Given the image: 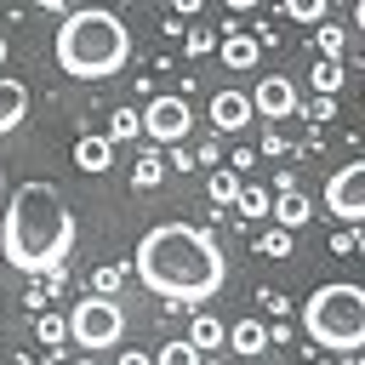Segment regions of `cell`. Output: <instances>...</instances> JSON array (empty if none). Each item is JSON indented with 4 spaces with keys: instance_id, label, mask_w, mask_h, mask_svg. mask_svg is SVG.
I'll return each mask as SVG.
<instances>
[{
    "instance_id": "4",
    "label": "cell",
    "mask_w": 365,
    "mask_h": 365,
    "mask_svg": "<svg viewBox=\"0 0 365 365\" xmlns=\"http://www.w3.org/2000/svg\"><path fill=\"white\" fill-rule=\"evenodd\" d=\"M302 331L331 354H359L365 348V291L348 279L308 291L302 297Z\"/></svg>"
},
{
    "instance_id": "5",
    "label": "cell",
    "mask_w": 365,
    "mask_h": 365,
    "mask_svg": "<svg viewBox=\"0 0 365 365\" xmlns=\"http://www.w3.org/2000/svg\"><path fill=\"white\" fill-rule=\"evenodd\" d=\"M68 342L80 348V354H103V348H114L120 336H125V308H120V297H80L68 314Z\"/></svg>"
},
{
    "instance_id": "32",
    "label": "cell",
    "mask_w": 365,
    "mask_h": 365,
    "mask_svg": "<svg viewBox=\"0 0 365 365\" xmlns=\"http://www.w3.org/2000/svg\"><path fill=\"white\" fill-rule=\"evenodd\" d=\"M0 188H6V171H0Z\"/></svg>"
},
{
    "instance_id": "8",
    "label": "cell",
    "mask_w": 365,
    "mask_h": 365,
    "mask_svg": "<svg viewBox=\"0 0 365 365\" xmlns=\"http://www.w3.org/2000/svg\"><path fill=\"white\" fill-rule=\"evenodd\" d=\"M245 97H251V114H262V120H285V114H297V108H302L297 86H291L285 74H268V80H257Z\"/></svg>"
},
{
    "instance_id": "20",
    "label": "cell",
    "mask_w": 365,
    "mask_h": 365,
    "mask_svg": "<svg viewBox=\"0 0 365 365\" xmlns=\"http://www.w3.org/2000/svg\"><path fill=\"white\" fill-rule=\"evenodd\" d=\"M342 46H348V34H342L336 23H319V40H314V57H325V63H342Z\"/></svg>"
},
{
    "instance_id": "11",
    "label": "cell",
    "mask_w": 365,
    "mask_h": 365,
    "mask_svg": "<svg viewBox=\"0 0 365 365\" xmlns=\"http://www.w3.org/2000/svg\"><path fill=\"white\" fill-rule=\"evenodd\" d=\"M23 120H29V86L11 80V74H0V137H11Z\"/></svg>"
},
{
    "instance_id": "3",
    "label": "cell",
    "mask_w": 365,
    "mask_h": 365,
    "mask_svg": "<svg viewBox=\"0 0 365 365\" xmlns=\"http://www.w3.org/2000/svg\"><path fill=\"white\" fill-rule=\"evenodd\" d=\"M51 51H57V68L68 80H114L125 68V57H131V34H125V23L114 11L80 6V11H63Z\"/></svg>"
},
{
    "instance_id": "1",
    "label": "cell",
    "mask_w": 365,
    "mask_h": 365,
    "mask_svg": "<svg viewBox=\"0 0 365 365\" xmlns=\"http://www.w3.org/2000/svg\"><path fill=\"white\" fill-rule=\"evenodd\" d=\"M131 274H137V285L154 291L165 308H182V302H205V297L222 291V279H228V257H222V245H217L205 228H188V222H154V228L137 240Z\"/></svg>"
},
{
    "instance_id": "23",
    "label": "cell",
    "mask_w": 365,
    "mask_h": 365,
    "mask_svg": "<svg viewBox=\"0 0 365 365\" xmlns=\"http://www.w3.org/2000/svg\"><path fill=\"white\" fill-rule=\"evenodd\" d=\"M154 365H205V359H200L194 342H165V348L154 354Z\"/></svg>"
},
{
    "instance_id": "7",
    "label": "cell",
    "mask_w": 365,
    "mask_h": 365,
    "mask_svg": "<svg viewBox=\"0 0 365 365\" xmlns=\"http://www.w3.org/2000/svg\"><path fill=\"white\" fill-rule=\"evenodd\" d=\"M325 211H331L336 222H365V165H359V160H348L342 171H331V182H325Z\"/></svg>"
},
{
    "instance_id": "2",
    "label": "cell",
    "mask_w": 365,
    "mask_h": 365,
    "mask_svg": "<svg viewBox=\"0 0 365 365\" xmlns=\"http://www.w3.org/2000/svg\"><path fill=\"white\" fill-rule=\"evenodd\" d=\"M68 245H74V211L63 205V194L51 182H23L0 222V262L17 274H46L63 268Z\"/></svg>"
},
{
    "instance_id": "18",
    "label": "cell",
    "mask_w": 365,
    "mask_h": 365,
    "mask_svg": "<svg viewBox=\"0 0 365 365\" xmlns=\"http://www.w3.org/2000/svg\"><path fill=\"white\" fill-rule=\"evenodd\" d=\"M308 80H314V91H319V97H331V91H342L348 68H342V63H325V57H314V74H308Z\"/></svg>"
},
{
    "instance_id": "29",
    "label": "cell",
    "mask_w": 365,
    "mask_h": 365,
    "mask_svg": "<svg viewBox=\"0 0 365 365\" xmlns=\"http://www.w3.org/2000/svg\"><path fill=\"white\" fill-rule=\"evenodd\" d=\"M120 365H154V359H148L143 348H131V354H120Z\"/></svg>"
},
{
    "instance_id": "9",
    "label": "cell",
    "mask_w": 365,
    "mask_h": 365,
    "mask_svg": "<svg viewBox=\"0 0 365 365\" xmlns=\"http://www.w3.org/2000/svg\"><path fill=\"white\" fill-rule=\"evenodd\" d=\"M268 194H274V200H268V211H274V228H285V234H291V228H302V222L314 217V200H308L297 182H285V188H268Z\"/></svg>"
},
{
    "instance_id": "13",
    "label": "cell",
    "mask_w": 365,
    "mask_h": 365,
    "mask_svg": "<svg viewBox=\"0 0 365 365\" xmlns=\"http://www.w3.org/2000/svg\"><path fill=\"white\" fill-rule=\"evenodd\" d=\"M217 57H222V68H257L262 46H257V34H222Z\"/></svg>"
},
{
    "instance_id": "19",
    "label": "cell",
    "mask_w": 365,
    "mask_h": 365,
    "mask_svg": "<svg viewBox=\"0 0 365 365\" xmlns=\"http://www.w3.org/2000/svg\"><path fill=\"white\" fill-rule=\"evenodd\" d=\"M34 336H40L46 348H63V342H68V319H63V314H51V308H40V319H34Z\"/></svg>"
},
{
    "instance_id": "28",
    "label": "cell",
    "mask_w": 365,
    "mask_h": 365,
    "mask_svg": "<svg viewBox=\"0 0 365 365\" xmlns=\"http://www.w3.org/2000/svg\"><path fill=\"white\" fill-rule=\"evenodd\" d=\"M354 245H359V234H354V228H342V234H331V251H354Z\"/></svg>"
},
{
    "instance_id": "30",
    "label": "cell",
    "mask_w": 365,
    "mask_h": 365,
    "mask_svg": "<svg viewBox=\"0 0 365 365\" xmlns=\"http://www.w3.org/2000/svg\"><path fill=\"white\" fill-rule=\"evenodd\" d=\"M6 51H11V46H6V34H0V68H6Z\"/></svg>"
},
{
    "instance_id": "31",
    "label": "cell",
    "mask_w": 365,
    "mask_h": 365,
    "mask_svg": "<svg viewBox=\"0 0 365 365\" xmlns=\"http://www.w3.org/2000/svg\"><path fill=\"white\" fill-rule=\"evenodd\" d=\"M74 365H97V354H80V359H74Z\"/></svg>"
},
{
    "instance_id": "16",
    "label": "cell",
    "mask_w": 365,
    "mask_h": 365,
    "mask_svg": "<svg viewBox=\"0 0 365 365\" xmlns=\"http://www.w3.org/2000/svg\"><path fill=\"white\" fill-rule=\"evenodd\" d=\"M188 342H194L200 354H211V348H222V342H228V325H222L217 314H194V325H188Z\"/></svg>"
},
{
    "instance_id": "17",
    "label": "cell",
    "mask_w": 365,
    "mask_h": 365,
    "mask_svg": "<svg viewBox=\"0 0 365 365\" xmlns=\"http://www.w3.org/2000/svg\"><path fill=\"white\" fill-rule=\"evenodd\" d=\"M268 200H274V194H268L262 182H240V194H234V211H240L245 222H262V217H268Z\"/></svg>"
},
{
    "instance_id": "24",
    "label": "cell",
    "mask_w": 365,
    "mask_h": 365,
    "mask_svg": "<svg viewBox=\"0 0 365 365\" xmlns=\"http://www.w3.org/2000/svg\"><path fill=\"white\" fill-rule=\"evenodd\" d=\"M285 17H297V23H331V6L325 0H291Z\"/></svg>"
},
{
    "instance_id": "6",
    "label": "cell",
    "mask_w": 365,
    "mask_h": 365,
    "mask_svg": "<svg viewBox=\"0 0 365 365\" xmlns=\"http://www.w3.org/2000/svg\"><path fill=\"white\" fill-rule=\"evenodd\" d=\"M188 131H194V108H188V97H177V91L148 97V108H143V137H148L154 148H177Z\"/></svg>"
},
{
    "instance_id": "12",
    "label": "cell",
    "mask_w": 365,
    "mask_h": 365,
    "mask_svg": "<svg viewBox=\"0 0 365 365\" xmlns=\"http://www.w3.org/2000/svg\"><path fill=\"white\" fill-rule=\"evenodd\" d=\"M228 348H234L240 359H257V354L268 348V325H262V319H234V325H228Z\"/></svg>"
},
{
    "instance_id": "27",
    "label": "cell",
    "mask_w": 365,
    "mask_h": 365,
    "mask_svg": "<svg viewBox=\"0 0 365 365\" xmlns=\"http://www.w3.org/2000/svg\"><path fill=\"white\" fill-rule=\"evenodd\" d=\"M211 46H217V40H211V34H205V29H194V34H188V46H182V51H211Z\"/></svg>"
},
{
    "instance_id": "21",
    "label": "cell",
    "mask_w": 365,
    "mask_h": 365,
    "mask_svg": "<svg viewBox=\"0 0 365 365\" xmlns=\"http://www.w3.org/2000/svg\"><path fill=\"white\" fill-rule=\"evenodd\" d=\"M137 131H143V114H137V108H114V120H108V143H137Z\"/></svg>"
},
{
    "instance_id": "10",
    "label": "cell",
    "mask_w": 365,
    "mask_h": 365,
    "mask_svg": "<svg viewBox=\"0 0 365 365\" xmlns=\"http://www.w3.org/2000/svg\"><path fill=\"white\" fill-rule=\"evenodd\" d=\"M211 125L228 131V137L245 131V125H251V97H245V91H211Z\"/></svg>"
},
{
    "instance_id": "25",
    "label": "cell",
    "mask_w": 365,
    "mask_h": 365,
    "mask_svg": "<svg viewBox=\"0 0 365 365\" xmlns=\"http://www.w3.org/2000/svg\"><path fill=\"white\" fill-rule=\"evenodd\" d=\"M125 274H131V268H97V274H91V297H114Z\"/></svg>"
},
{
    "instance_id": "22",
    "label": "cell",
    "mask_w": 365,
    "mask_h": 365,
    "mask_svg": "<svg viewBox=\"0 0 365 365\" xmlns=\"http://www.w3.org/2000/svg\"><path fill=\"white\" fill-rule=\"evenodd\" d=\"M240 171H211V205L222 211V205H234V194H240Z\"/></svg>"
},
{
    "instance_id": "15",
    "label": "cell",
    "mask_w": 365,
    "mask_h": 365,
    "mask_svg": "<svg viewBox=\"0 0 365 365\" xmlns=\"http://www.w3.org/2000/svg\"><path fill=\"white\" fill-rule=\"evenodd\" d=\"M160 177H165V154H160V148H143L137 165H131V188L148 194V188H160Z\"/></svg>"
},
{
    "instance_id": "14",
    "label": "cell",
    "mask_w": 365,
    "mask_h": 365,
    "mask_svg": "<svg viewBox=\"0 0 365 365\" xmlns=\"http://www.w3.org/2000/svg\"><path fill=\"white\" fill-rule=\"evenodd\" d=\"M74 165L91 171V177L108 171V165H114V143H108V137H80V143H74Z\"/></svg>"
},
{
    "instance_id": "26",
    "label": "cell",
    "mask_w": 365,
    "mask_h": 365,
    "mask_svg": "<svg viewBox=\"0 0 365 365\" xmlns=\"http://www.w3.org/2000/svg\"><path fill=\"white\" fill-rule=\"evenodd\" d=\"M257 245H262L268 257H285V251H291V234H285V228H274V234H262Z\"/></svg>"
}]
</instances>
